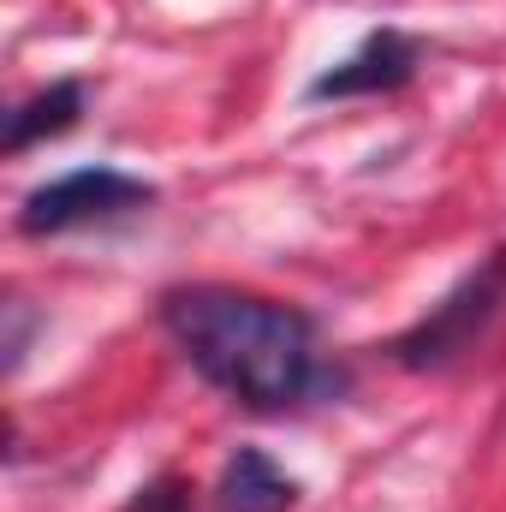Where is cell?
Returning <instances> with one entry per match:
<instances>
[{
	"instance_id": "obj_1",
	"label": "cell",
	"mask_w": 506,
	"mask_h": 512,
	"mask_svg": "<svg viewBox=\"0 0 506 512\" xmlns=\"http://www.w3.org/2000/svg\"><path fill=\"white\" fill-rule=\"evenodd\" d=\"M161 322L203 382L251 411H286L334 387V376L316 364L310 316L292 304L233 286H179L161 298Z\"/></svg>"
},
{
	"instance_id": "obj_2",
	"label": "cell",
	"mask_w": 506,
	"mask_h": 512,
	"mask_svg": "<svg viewBox=\"0 0 506 512\" xmlns=\"http://www.w3.org/2000/svg\"><path fill=\"white\" fill-rule=\"evenodd\" d=\"M506 322V251H489L417 328H405L393 340V358L417 376L429 370H453L465 358H477Z\"/></svg>"
},
{
	"instance_id": "obj_3",
	"label": "cell",
	"mask_w": 506,
	"mask_h": 512,
	"mask_svg": "<svg viewBox=\"0 0 506 512\" xmlns=\"http://www.w3.org/2000/svg\"><path fill=\"white\" fill-rule=\"evenodd\" d=\"M143 203H155V191L143 179L114 173V167H78V173H60L42 191H30L24 209H18V227L42 239V233H66V227H90V221L131 215Z\"/></svg>"
},
{
	"instance_id": "obj_4",
	"label": "cell",
	"mask_w": 506,
	"mask_h": 512,
	"mask_svg": "<svg viewBox=\"0 0 506 512\" xmlns=\"http://www.w3.org/2000/svg\"><path fill=\"white\" fill-rule=\"evenodd\" d=\"M417 72V42L405 30H376L352 60H340L334 72H322L310 84V102H346V96H381V90H399L411 84Z\"/></svg>"
},
{
	"instance_id": "obj_5",
	"label": "cell",
	"mask_w": 506,
	"mask_h": 512,
	"mask_svg": "<svg viewBox=\"0 0 506 512\" xmlns=\"http://www.w3.org/2000/svg\"><path fill=\"white\" fill-rule=\"evenodd\" d=\"M298 501V483L286 477V471H274L256 447H245L233 465H227V477H221V512H286Z\"/></svg>"
},
{
	"instance_id": "obj_6",
	"label": "cell",
	"mask_w": 506,
	"mask_h": 512,
	"mask_svg": "<svg viewBox=\"0 0 506 512\" xmlns=\"http://www.w3.org/2000/svg\"><path fill=\"white\" fill-rule=\"evenodd\" d=\"M78 114H84V90H78V84H48V90H36L30 102H18V108L6 114V155H18V149H30V143H42V137L72 131Z\"/></svg>"
},
{
	"instance_id": "obj_7",
	"label": "cell",
	"mask_w": 506,
	"mask_h": 512,
	"mask_svg": "<svg viewBox=\"0 0 506 512\" xmlns=\"http://www.w3.org/2000/svg\"><path fill=\"white\" fill-rule=\"evenodd\" d=\"M126 512H185V483H155V489H143L137 501H131Z\"/></svg>"
},
{
	"instance_id": "obj_8",
	"label": "cell",
	"mask_w": 506,
	"mask_h": 512,
	"mask_svg": "<svg viewBox=\"0 0 506 512\" xmlns=\"http://www.w3.org/2000/svg\"><path fill=\"white\" fill-rule=\"evenodd\" d=\"M24 334H30V322H24V304L12 298V304H6V370H18V358H24Z\"/></svg>"
}]
</instances>
